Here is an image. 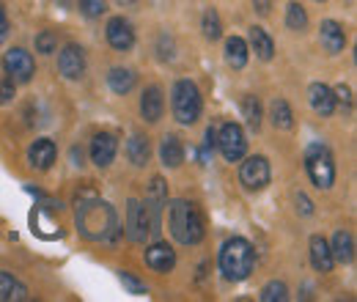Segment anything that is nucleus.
Wrapping results in <instances>:
<instances>
[{
    "mask_svg": "<svg viewBox=\"0 0 357 302\" xmlns=\"http://www.w3.org/2000/svg\"><path fill=\"white\" fill-rule=\"evenodd\" d=\"M105 0H80V11L86 14V17H102L105 14Z\"/></svg>",
    "mask_w": 357,
    "mask_h": 302,
    "instance_id": "32",
    "label": "nucleus"
},
{
    "mask_svg": "<svg viewBox=\"0 0 357 302\" xmlns=\"http://www.w3.org/2000/svg\"><path fill=\"white\" fill-rule=\"evenodd\" d=\"M77 228L89 239H107L116 228V212L93 192H86V201L77 198Z\"/></svg>",
    "mask_w": 357,
    "mask_h": 302,
    "instance_id": "1",
    "label": "nucleus"
},
{
    "mask_svg": "<svg viewBox=\"0 0 357 302\" xmlns=\"http://www.w3.org/2000/svg\"><path fill=\"white\" fill-rule=\"evenodd\" d=\"M250 44H253V50H256V55H259L261 61H269L272 52H275V44H272V39L267 36L264 28H253V31H250Z\"/></svg>",
    "mask_w": 357,
    "mask_h": 302,
    "instance_id": "25",
    "label": "nucleus"
},
{
    "mask_svg": "<svg viewBox=\"0 0 357 302\" xmlns=\"http://www.w3.org/2000/svg\"><path fill=\"white\" fill-rule=\"evenodd\" d=\"M3 69H6V75H11V80L28 83V80L33 77V72H36V63H33L31 52L14 47V50H8V52L3 55Z\"/></svg>",
    "mask_w": 357,
    "mask_h": 302,
    "instance_id": "7",
    "label": "nucleus"
},
{
    "mask_svg": "<svg viewBox=\"0 0 357 302\" xmlns=\"http://www.w3.org/2000/svg\"><path fill=\"white\" fill-rule=\"evenodd\" d=\"M165 198H168V184L160 179V176H154L151 179V184H149V201L146 204H151V206H162L165 204Z\"/></svg>",
    "mask_w": 357,
    "mask_h": 302,
    "instance_id": "28",
    "label": "nucleus"
},
{
    "mask_svg": "<svg viewBox=\"0 0 357 302\" xmlns=\"http://www.w3.org/2000/svg\"><path fill=\"white\" fill-rule=\"evenodd\" d=\"M174 116L178 124H195L201 116V91L190 80H178L174 86Z\"/></svg>",
    "mask_w": 357,
    "mask_h": 302,
    "instance_id": "4",
    "label": "nucleus"
},
{
    "mask_svg": "<svg viewBox=\"0 0 357 302\" xmlns=\"http://www.w3.org/2000/svg\"><path fill=\"white\" fill-rule=\"evenodd\" d=\"M146 264H149L154 272H171V269L176 266V253H174L171 245L157 242V245H151V248L146 250Z\"/></svg>",
    "mask_w": 357,
    "mask_h": 302,
    "instance_id": "11",
    "label": "nucleus"
},
{
    "mask_svg": "<svg viewBox=\"0 0 357 302\" xmlns=\"http://www.w3.org/2000/svg\"><path fill=\"white\" fill-rule=\"evenodd\" d=\"M121 283H124L132 294H146V286H143L140 280H135L132 275H127V272H121Z\"/></svg>",
    "mask_w": 357,
    "mask_h": 302,
    "instance_id": "33",
    "label": "nucleus"
},
{
    "mask_svg": "<svg viewBox=\"0 0 357 302\" xmlns=\"http://www.w3.org/2000/svg\"><path fill=\"white\" fill-rule=\"evenodd\" d=\"M286 297H289V292H286V283H280V280H272L261 289V300L264 302H283Z\"/></svg>",
    "mask_w": 357,
    "mask_h": 302,
    "instance_id": "30",
    "label": "nucleus"
},
{
    "mask_svg": "<svg viewBox=\"0 0 357 302\" xmlns=\"http://www.w3.org/2000/svg\"><path fill=\"white\" fill-rule=\"evenodd\" d=\"M225 61L234 66V69H242L248 63V44L242 42L239 36H231L225 42Z\"/></svg>",
    "mask_w": 357,
    "mask_h": 302,
    "instance_id": "22",
    "label": "nucleus"
},
{
    "mask_svg": "<svg viewBox=\"0 0 357 302\" xmlns=\"http://www.w3.org/2000/svg\"><path fill=\"white\" fill-rule=\"evenodd\" d=\"M253 3L259 6V11H261V14H269V0H253Z\"/></svg>",
    "mask_w": 357,
    "mask_h": 302,
    "instance_id": "38",
    "label": "nucleus"
},
{
    "mask_svg": "<svg viewBox=\"0 0 357 302\" xmlns=\"http://www.w3.org/2000/svg\"><path fill=\"white\" fill-rule=\"evenodd\" d=\"M242 116H245V121H248L250 130H259V127H261V105H259L256 96H245V102H242Z\"/></svg>",
    "mask_w": 357,
    "mask_h": 302,
    "instance_id": "26",
    "label": "nucleus"
},
{
    "mask_svg": "<svg viewBox=\"0 0 357 302\" xmlns=\"http://www.w3.org/2000/svg\"><path fill=\"white\" fill-rule=\"evenodd\" d=\"M107 83H110V88H113L116 93H130V91L135 88V72L132 69H121V66H116V69H110Z\"/></svg>",
    "mask_w": 357,
    "mask_h": 302,
    "instance_id": "23",
    "label": "nucleus"
},
{
    "mask_svg": "<svg viewBox=\"0 0 357 302\" xmlns=\"http://www.w3.org/2000/svg\"><path fill=\"white\" fill-rule=\"evenodd\" d=\"M6 36H8V20H6V11H3V6H0V44H3Z\"/></svg>",
    "mask_w": 357,
    "mask_h": 302,
    "instance_id": "36",
    "label": "nucleus"
},
{
    "mask_svg": "<svg viewBox=\"0 0 357 302\" xmlns=\"http://www.w3.org/2000/svg\"><path fill=\"white\" fill-rule=\"evenodd\" d=\"M311 264L319 272H330L333 264H335L333 250H330V245H327L324 236H311Z\"/></svg>",
    "mask_w": 357,
    "mask_h": 302,
    "instance_id": "18",
    "label": "nucleus"
},
{
    "mask_svg": "<svg viewBox=\"0 0 357 302\" xmlns=\"http://www.w3.org/2000/svg\"><path fill=\"white\" fill-rule=\"evenodd\" d=\"M319 36H321V44H324L327 52H341V50L347 47V33H344V28H341L335 20L321 22Z\"/></svg>",
    "mask_w": 357,
    "mask_h": 302,
    "instance_id": "15",
    "label": "nucleus"
},
{
    "mask_svg": "<svg viewBox=\"0 0 357 302\" xmlns=\"http://www.w3.org/2000/svg\"><path fill=\"white\" fill-rule=\"evenodd\" d=\"M215 143H218V132L209 130L206 132V146H215Z\"/></svg>",
    "mask_w": 357,
    "mask_h": 302,
    "instance_id": "39",
    "label": "nucleus"
},
{
    "mask_svg": "<svg viewBox=\"0 0 357 302\" xmlns=\"http://www.w3.org/2000/svg\"><path fill=\"white\" fill-rule=\"evenodd\" d=\"M58 69L66 80H80L83 72H86V55H83V47L77 44H66L58 55Z\"/></svg>",
    "mask_w": 357,
    "mask_h": 302,
    "instance_id": "9",
    "label": "nucleus"
},
{
    "mask_svg": "<svg viewBox=\"0 0 357 302\" xmlns=\"http://www.w3.org/2000/svg\"><path fill=\"white\" fill-rule=\"evenodd\" d=\"M55 47H58V39H55V33L52 31H45V33H39L36 36V50L39 52H55Z\"/></svg>",
    "mask_w": 357,
    "mask_h": 302,
    "instance_id": "31",
    "label": "nucleus"
},
{
    "mask_svg": "<svg viewBox=\"0 0 357 302\" xmlns=\"http://www.w3.org/2000/svg\"><path fill=\"white\" fill-rule=\"evenodd\" d=\"M168 225L171 234L181 245H198L204 239V217L190 201H174L168 209Z\"/></svg>",
    "mask_w": 357,
    "mask_h": 302,
    "instance_id": "2",
    "label": "nucleus"
},
{
    "mask_svg": "<svg viewBox=\"0 0 357 302\" xmlns=\"http://www.w3.org/2000/svg\"><path fill=\"white\" fill-rule=\"evenodd\" d=\"M107 42H110V47H116V50H130L135 44L132 25L127 20H121V17H113L107 22Z\"/></svg>",
    "mask_w": 357,
    "mask_h": 302,
    "instance_id": "12",
    "label": "nucleus"
},
{
    "mask_svg": "<svg viewBox=\"0 0 357 302\" xmlns=\"http://www.w3.org/2000/svg\"><path fill=\"white\" fill-rule=\"evenodd\" d=\"M286 25H289L291 31H305L308 14H305V8H303L300 3H291V6L286 8Z\"/></svg>",
    "mask_w": 357,
    "mask_h": 302,
    "instance_id": "27",
    "label": "nucleus"
},
{
    "mask_svg": "<svg viewBox=\"0 0 357 302\" xmlns=\"http://www.w3.org/2000/svg\"><path fill=\"white\" fill-rule=\"evenodd\" d=\"M272 124H275L278 130H291L294 116H291V107H289L286 99H275V102H272Z\"/></svg>",
    "mask_w": 357,
    "mask_h": 302,
    "instance_id": "24",
    "label": "nucleus"
},
{
    "mask_svg": "<svg viewBox=\"0 0 357 302\" xmlns=\"http://www.w3.org/2000/svg\"><path fill=\"white\" fill-rule=\"evenodd\" d=\"M160 160L165 168H178L184 163V146L176 135H165L162 137V146H160Z\"/></svg>",
    "mask_w": 357,
    "mask_h": 302,
    "instance_id": "17",
    "label": "nucleus"
},
{
    "mask_svg": "<svg viewBox=\"0 0 357 302\" xmlns=\"http://www.w3.org/2000/svg\"><path fill=\"white\" fill-rule=\"evenodd\" d=\"M333 93H335V99H341V102H347V105L352 102V91H349L347 86H338L335 91H333Z\"/></svg>",
    "mask_w": 357,
    "mask_h": 302,
    "instance_id": "35",
    "label": "nucleus"
},
{
    "mask_svg": "<svg viewBox=\"0 0 357 302\" xmlns=\"http://www.w3.org/2000/svg\"><path fill=\"white\" fill-rule=\"evenodd\" d=\"M305 165H308V176L319 190H330L333 181H335V165H333V157L324 146H313L305 157Z\"/></svg>",
    "mask_w": 357,
    "mask_h": 302,
    "instance_id": "5",
    "label": "nucleus"
},
{
    "mask_svg": "<svg viewBox=\"0 0 357 302\" xmlns=\"http://www.w3.org/2000/svg\"><path fill=\"white\" fill-rule=\"evenodd\" d=\"M14 96V86L11 83H0V105H6Z\"/></svg>",
    "mask_w": 357,
    "mask_h": 302,
    "instance_id": "34",
    "label": "nucleus"
},
{
    "mask_svg": "<svg viewBox=\"0 0 357 302\" xmlns=\"http://www.w3.org/2000/svg\"><path fill=\"white\" fill-rule=\"evenodd\" d=\"M253 266H256V250L250 248L248 239L234 236V239L225 242L223 250H220V269H223V275L228 280H245V278H250Z\"/></svg>",
    "mask_w": 357,
    "mask_h": 302,
    "instance_id": "3",
    "label": "nucleus"
},
{
    "mask_svg": "<svg viewBox=\"0 0 357 302\" xmlns=\"http://www.w3.org/2000/svg\"><path fill=\"white\" fill-rule=\"evenodd\" d=\"M220 33H223V28H220L218 11L215 8H206V14H204V36L215 42V39H220Z\"/></svg>",
    "mask_w": 357,
    "mask_h": 302,
    "instance_id": "29",
    "label": "nucleus"
},
{
    "mask_svg": "<svg viewBox=\"0 0 357 302\" xmlns=\"http://www.w3.org/2000/svg\"><path fill=\"white\" fill-rule=\"evenodd\" d=\"M333 259L341 261V264H349V261L355 259V239H352V234L349 231H338L335 236H333Z\"/></svg>",
    "mask_w": 357,
    "mask_h": 302,
    "instance_id": "20",
    "label": "nucleus"
},
{
    "mask_svg": "<svg viewBox=\"0 0 357 302\" xmlns=\"http://www.w3.org/2000/svg\"><path fill=\"white\" fill-rule=\"evenodd\" d=\"M218 146L223 151V157L228 163H239L248 151V140H245V132L239 124H225L220 135H218Z\"/></svg>",
    "mask_w": 357,
    "mask_h": 302,
    "instance_id": "6",
    "label": "nucleus"
},
{
    "mask_svg": "<svg viewBox=\"0 0 357 302\" xmlns=\"http://www.w3.org/2000/svg\"><path fill=\"white\" fill-rule=\"evenodd\" d=\"M162 110H165V99H162V91L157 86L146 88L143 91V99H140V113L146 121H160L162 119Z\"/></svg>",
    "mask_w": 357,
    "mask_h": 302,
    "instance_id": "14",
    "label": "nucleus"
},
{
    "mask_svg": "<svg viewBox=\"0 0 357 302\" xmlns=\"http://www.w3.org/2000/svg\"><path fill=\"white\" fill-rule=\"evenodd\" d=\"M149 154H151V149H149V140H146L143 135H132V137L127 140V157H130L132 165L143 168V165L149 163Z\"/></svg>",
    "mask_w": 357,
    "mask_h": 302,
    "instance_id": "21",
    "label": "nucleus"
},
{
    "mask_svg": "<svg viewBox=\"0 0 357 302\" xmlns=\"http://www.w3.org/2000/svg\"><path fill=\"white\" fill-rule=\"evenodd\" d=\"M308 99H311V107L319 113V116H333V110H335V93H333V88H327L324 83H313L308 88Z\"/></svg>",
    "mask_w": 357,
    "mask_h": 302,
    "instance_id": "13",
    "label": "nucleus"
},
{
    "mask_svg": "<svg viewBox=\"0 0 357 302\" xmlns=\"http://www.w3.org/2000/svg\"><path fill=\"white\" fill-rule=\"evenodd\" d=\"M121 3H135V0H121Z\"/></svg>",
    "mask_w": 357,
    "mask_h": 302,
    "instance_id": "40",
    "label": "nucleus"
},
{
    "mask_svg": "<svg viewBox=\"0 0 357 302\" xmlns=\"http://www.w3.org/2000/svg\"><path fill=\"white\" fill-rule=\"evenodd\" d=\"M28 160H31V165L36 168V171H47L52 163H55V143L52 140H36L33 146H31V151H28Z\"/></svg>",
    "mask_w": 357,
    "mask_h": 302,
    "instance_id": "16",
    "label": "nucleus"
},
{
    "mask_svg": "<svg viewBox=\"0 0 357 302\" xmlns=\"http://www.w3.org/2000/svg\"><path fill=\"white\" fill-rule=\"evenodd\" d=\"M239 181L245 184V190H264L269 184V163L264 157H250L242 163L239 168Z\"/></svg>",
    "mask_w": 357,
    "mask_h": 302,
    "instance_id": "8",
    "label": "nucleus"
},
{
    "mask_svg": "<svg viewBox=\"0 0 357 302\" xmlns=\"http://www.w3.org/2000/svg\"><path fill=\"white\" fill-rule=\"evenodd\" d=\"M116 149H119L116 137L107 135V132H102V135H96V137L91 140V160H93L99 168H107V165L113 163V157H116Z\"/></svg>",
    "mask_w": 357,
    "mask_h": 302,
    "instance_id": "10",
    "label": "nucleus"
},
{
    "mask_svg": "<svg viewBox=\"0 0 357 302\" xmlns=\"http://www.w3.org/2000/svg\"><path fill=\"white\" fill-rule=\"evenodd\" d=\"M28 300V289L14 280L8 272H0V302H22Z\"/></svg>",
    "mask_w": 357,
    "mask_h": 302,
    "instance_id": "19",
    "label": "nucleus"
},
{
    "mask_svg": "<svg viewBox=\"0 0 357 302\" xmlns=\"http://www.w3.org/2000/svg\"><path fill=\"white\" fill-rule=\"evenodd\" d=\"M297 204H300V206H303V212H305V215H311V212H313L311 201H308V198H305V195H300V198H297Z\"/></svg>",
    "mask_w": 357,
    "mask_h": 302,
    "instance_id": "37",
    "label": "nucleus"
}]
</instances>
